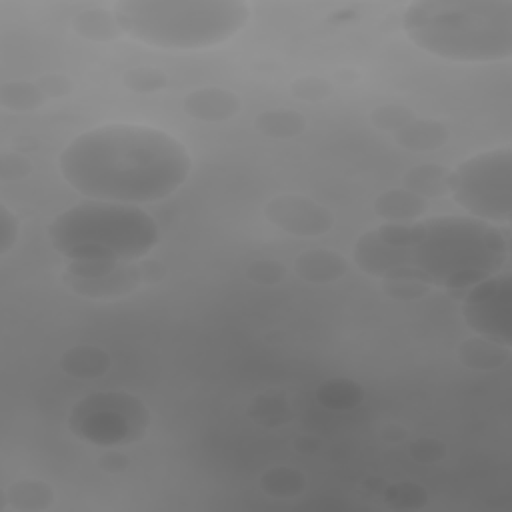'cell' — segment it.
<instances>
[{"label": "cell", "mask_w": 512, "mask_h": 512, "mask_svg": "<svg viewBox=\"0 0 512 512\" xmlns=\"http://www.w3.org/2000/svg\"><path fill=\"white\" fill-rule=\"evenodd\" d=\"M32 172V162L18 152H4L0 156V180L14 182L22 180Z\"/></svg>", "instance_id": "34"}, {"label": "cell", "mask_w": 512, "mask_h": 512, "mask_svg": "<svg viewBox=\"0 0 512 512\" xmlns=\"http://www.w3.org/2000/svg\"><path fill=\"white\" fill-rule=\"evenodd\" d=\"M508 238V230L468 214L416 220L408 266L460 302L468 288L506 268Z\"/></svg>", "instance_id": "2"}, {"label": "cell", "mask_w": 512, "mask_h": 512, "mask_svg": "<svg viewBox=\"0 0 512 512\" xmlns=\"http://www.w3.org/2000/svg\"><path fill=\"white\" fill-rule=\"evenodd\" d=\"M332 88L334 86L330 80H326L322 76L306 74V76H298L296 80H292L290 94L304 102H320L332 94Z\"/></svg>", "instance_id": "30"}, {"label": "cell", "mask_w": 512, "mask_h": 512, "mask_svg": "<svg viewBox=\"0 0 512 512\" xmlns=\"http://www.w3.org/2000/svg\"><path fill=\"white\" fill-rule=\"evenodd\" d=\"M292 268L304 282L330 284L348 272V260L330 248H310L296 256Z\"/></svg>", "instance_id": "13"}, {"label": "cell", "mask_w": 512, "mask_h": 512, "mask_svg": "<svg viewBox=\"0 0 512 512\" xmlns=\"http://www.w3.org/2000/svg\"><path fill=\"white\" fill-rule=\"evenodd\" d=\"M182 108L194 120L224 122V120L234 118L240 112L242 102L228 88L204 86V88H196V90L188 92L182 100Z\"/></svg>", "instance_id": "11"}, {"label": "cell", "mask_w": 512, "mask_h": 512, "mask_svg": "<svg viewBox=\"0 0 512 512\" xmlns=\"http://www.w3.org/2000/svg\"><path fill=\"white\" fill-rule=\"evenodd\" d=\"M46 234L68 260L138 262L160 242V228L144 208L92 198L54 216Z\"/></svg>", "instance_id": "5"}, {"label": "cell", "mask_w": 512, "mask_h": 512, "mask_svg": "<svg viewBox=\"0 0 512 512\" xmlns=\"http://www.w3.org/2000/svg\"><path fill=\"white\" fill-rule=\"evenodd\" d=\"M96 464H98L100 470H104L108 474H118V472H124L128 468L130 458L118 448H108L96 458Z\"/></svg>", "instance_id": "37"}, {"label": "cell", "mask_w": 512, "mask_h": 512, "mask_svg": "<svg viewBox=\"0 0 512 512\" xmlns=\"http://www.w3.org/2000/svg\"><path fill=\"white\" fill-rule=\"evenodd\" d=\"M152 422L142 398L126 390H100L78 400L66 426L78 440L100 448H120L142 440Z\"/></svg>", "instance_id": "7"}, {"label": "cell", "mask_w": 512, "mask_h": 512, "mask_svg": "<svg viewBox=\"0 0 512 512\" xmlns=\"http://www.w3.org/2000/svg\"><path fill=\"white\" fill-rule=\"evenodd\" d=\"M374 214L384 222H416L428 208V200L412 194L406 188H390L382 192L374 204Z\"/></svg>", "instance_id": "16"}, {"label": "cell", "mask_w": 512, "mask_h": 512, "mask_svg": "<svg viewBox=\"0 0 512 512\" xmlns=\"http://www.w3.org/2000/svg\"><path fill=\"white\" fill-rule=\"evenodd\" d=\"M248 416L262 426H280L292 420V412L288 408L286 396L276 392L256 396L248 406Z\"/></svg>", "instance_id": "25"}, {"label": "cell", "mask_w": 512, "mask_h": 512, "mask_svg": "<svg viewBox=\"0 0 512 512\" xmlns=\"http://www.w3.org/2000/svg\"><path fill=\"white\" fill-rule=\"evenodd\" d=\"M408 454L414 462L418 464H438L446 458L448 454V446L438 440V438H432V436H422V438H416L414 442H410L408 446Z\"/></svg>", "instance_id": "32"}, {"label": "cell", "mask_w": 512, "mask_h": 512, "mask_svg": "<svg viewBox=\"0 0 512 512\" xmlns=\"http://www.w3.org/2000/svg\"><path fill=\"white\" fill-rule=\"evenodd\" d=\"M18 230L16 214L6 204H0V256H6L16 246Z\"/></svg>", "instance_id": "35"}, {"label": "cell", "mask_w": 512, "mask_h": 512, "mask_svg": "<svg viewBox=\"0 0 512 512\" xmlns=\"http://www.w3.org/2000/svg\"><path fill=\"white\" fill-rule=\"evenodd\" d=\"M112 12L122 34L160 50L218 46L250 18L240 0H120Z\"/></svg>", "instance_id": "4"}, {"label": "cell", "mask_w": 512, "mask_h": 512, "mask_svg": "<svg viewBox=\"0 0 512 512\" xmlns=\"http://www.w3.org/2000/svg\"><path fill=\"white\" fill-rule=\"evenodd\" d=\"M122 84L134 94H154L166 88L168 76L154 66H134L122 74Z\"/></svg>", "instance_id": "26"}, {"label": "cell", "mask_w": 512, "mask_h": 512, "mask_svg": "<svg viewBox=\"0 0 512 512\" xmlns=\"http://www.w3.org/2000/svg\"><path fill=\"white\" fill-rule=\"evenodd\" d=\"M402 30L420 50L450 62L484 64L512 56L510 0H420L406 6Z\"/></svg>", "instance_id": "3"}, {"label": "cell", "mask_w": 512, "mask_h": 512, "mask_svg": "<svg viewBox=\"0 0 512 512\" xmlns=\"http://www.w3.org/2000/svg\"><path fill=\"white\" fill-rule=\"evenodd\" d=\"M120 264L122 262H112V260H68L64 276L78 278V280H96L114 272Z\"/></svg>", "instance_id": "33"}, {"label": "cell", "mask_w": 512, "mask_h": 512, "mask_svg": "<svg viewBox=\"0 0 512 512\" xmlns=\"http://www.w3.org/2000/svg\"><path fill=\"white\" fill-rule=\"evenodd\" d=\"M460 304L462 318L476 336L512 348V274L508 268L468 288Z\"/></svg>", "instance_id": "8"}, {"label": "cell", "mask_w": 512, "mask_h": 512, "mask_svg": "<svg viewBox=\"0 0 512 512\" xmlns=\"http://www.w3.org/2000/svg\"><path fill=\"white\" fill-rule=\"evenodd\" d=\"M46 102L44 92L30 80H8L0 86V106L10 112H34Z\"/></svg>", "instance_id": "22"}, {"label": "cell", "mask_w": 512, "mask_h": 512, "mask_svg": "<svg viewBox=\"0 0 512 512\" xmlns=\"http://www.w3.org/2000/svg\"><path fill=\"white\" fill-rule=\"evenodd\" d=\"M64 282L72 292L92 300H110L134 292L142 282L136 268V262H122L114 272L96 278V280H78L64 276Z\"/></svg>", "instance_id": "12"}, {"label": "cell", "mask_w": 512, "mask_h": 512, "mask_svg": "<svg viewBox=\"0 0 512 512\" xmlns=\"http://www.w3.org/2000/svg\"><path fill=\"white\" fill-rule=\"evenodd\" d=\"M448 126L434 118H412L394 132V142L410 152H432L448 142Z\"/></svg>", "instance_id": "14"}, {"label": "cell", "mask_w": 512, "mask_h": 512, "mask_svg": "<svg viewBox=\"0 0 512 512\" xmlns=\"http://www.w3.org/2000/svg\"><path fill=\"white\" fill-rule=\"evenodd\" d=\"M384 498L394 510H414L424 506L426 490L412 482H398L384 488Z\"/></svg>", "instance_id": "28"}, {"label": "cell", "mask_w": 512, "mask_h": 512, "mask_svg": "<svg viewBox=\"0 0 512 512\" xmlns=\"http://www.w3.org/2000/svg\"><path fill=\"white\" fill-rule=\"evenodd\" d=\"M414 118V112L404 106V104H380L370 112V122L374 128L382 130V132H396L400 130L404 124H408Z\"/></svg>", "instance_id": "29"}, {"label": "cell", "mask_w": 512, "mask_h": 512, "mask_svg": "<svg viewBox=\"0 0 512 512\" xmlns=\"http://www.w3.org/2000/svg\"><path fill=\"white\" fill-rule=\"evenodd\" d=\"M458 360L470 370H496L508 364L510 360V346H502L494 340L472 336L460 342L458 346Z\"/></svg>", "instance_id": "18"}, {"label": "cell", "mask_w": 512, "mask_h": 512, "mask_svg": "<svg viewBox=\"0 0 512 512\" xmlns=\"http://www.w3.org/2000/svg\"><path fill=\"white\" fill-rule=\"evenodd\" d=\"M408 436V430L400 424H386L382 430H380V438L388 444H398L402 442L404 438Z\"/></svg>", "instance_id": "39"}, {"label": "cell", "mask_w": 512, "mask_h": 512, "mask_svg": "<svg viewBox=\"0 0 512 512\" xmlns=\"http://www.w3.org/2000/svg\"><path fill=\"white\" fill-rule=\"evenodd\" d=\"M316 398L328 410H350L362 402L364 390L354 380L332 378L318 386Z\"/></svg>", "instance_id": "23"}, {"label": "cell", "mask_w": 512, "mask_h": 512, "mask_svg": "<svg viewBox=\"0 0 512 512\" xmlns=\"http://www.w3.org/2000/svg\"><path fill=\"white\" fill-rule=\"evenodd\" d=\"M254 128L266 138L290 140L306 130V118L292 108H272L254 118Z\"/></svg>", "instance_id": "21"}, {"label": "cell", "mask_w": 512, "mask_h": 512, "mask_svg": "<svg viewBox=\"0 0 512 512\" xmlns=\"http://www.w3.org/2000/svg\"><path fill=\"white\" fill-rule=\"evenodd\" d=\"M136 268H138V274H140V282L142 284H154V282H160L166 274V268L162 262L154 260V258H142L136 262Z\"/></svg>", "instance_id": "38"}, {"label": "cell", "mask_w": 512, "mask_h": 512, "mask_svg": "<svg viewBox=\"0 0 512 512\" xmlns=\"http://www.w3.org/2000/svg\"><path fill=\"white\" fill-rule=\"evenodd\" d=\"M56 502L54 488L44 480H18L2 490L0 510H18V512H44Z\"/></svg>", "instance_id": "15"}, {"label": "cell", "mask_w": 512, "mask_h": 512, "mask_svg": "<svg viewBox=\"0 0 512 512\" xmlns=\"http://www.w3.org/2000/svg\"><path fill=\"white\" fill-rule=\"evenodd\" d=\"M286 274L288 268L276 258H260L246 268L248 280L258 286H278L286 278Z\"/></svg>", "instance_id": "31"}, {"label": "cell", "mask_w": 512, "mask_h": 512, "mask_svg": "<svg viewBox=\"0 0 512 512\" xmlns=\"http://www.w3.org/2000/svg\"><path fill=\"white\" fill-rule=\"evenodd\" d=\"M430 284L418 278H410V276H390V278H382V292L386 296H390L392 300H400V302H412V300H420L430 292Z\"/></svg>", "instance_id": "27"}, {"label": "cell", "mask_w": 512, "mask_h": 512, "mask_svg": "<svg viewBox=\"0 0 512 512\" xmlns=\"http://www.w3.org/2000/svg\"><path fill=\"white\" fill-rule=\"evenodd\" d=\"M264 216L282 232L300 238L324 236L336 224L334 214L326 206L294 192L270 198L264 206Z\"/></svg>", "instance_id": "9"}, {"label": "cell", "mask_w": 512, "mask_h": 512, "mask_svg": "<svg viewBox=\"0 0 512 512\" xmlns=\"http://www.w3.org/2000/svg\"><path fill=\"white\" fill-rule=\"evenodd\" d=\"M448 180L450 168L442 164H418L402 176V188L410 190L416 196H422L424 200L442 198L450 194Z\"/></svg>", "instance_id": "19"}, {"label": "cell", "mask_w": 512, "mask_h": 512, "mask_svg": "<svg viewBox=\"0 0 512 512\" xmlns=\"http://www.w3.org/2000/svg\"><path fill=\"white\" fill-rule=\"evenodd\" d=\"M352 260L364 274L384 278L392 270L400 266H408V250L386 244L374 228L364 232L356 240L352 250Z\"/></svg>", "instance_id": "10"}, {"label": "cell", "mask_w": 512, "mask_h": 512, "mask_svg": "<svg viewBox=\"0 0 512 512\" xmlns=\"http://www.w3.org/2000/svg\"><path fill=\"white\" fill-rule=\"evenodd\" d=\"M72 30L90 42H112L122 36L112 10L86 8L72 18Z\"/></svg>", "instance_id": "20"}, {"label": "cell", "mask_w": 512, "mask_h": 512, "mask_svg": "<svg viewBox=\"0 0 512 512\" xmlns=\"http://www.w3.org/2000/svg\"><path fill=\"white\" fill-rule=\"evenodd\" d=\"M60 368L64 374L78 380H94L104 376L112 368L110 354L92 344H78L68 348L60 356Z\"/></svg>", "instance_id": "17"}, {"label": "cell", "mask_w": 512, "mask_h": 512, "mask_svg": "<svg viewBox=\"0 0 512 512\" xmlns=\"http://www.w3.org/2000/svg\"><path fill=\"white\" fill-rule=\"evenodd\" d=\"M64 182L84 198L150 204L172 196L192 170L188 148L144 124H104L78 134L58 156Z\"/></svg>", "instance_id": "1"}, {"label": "cell", "mask_w": 512, "mask_h": 512, "mask_svg": "<svg viewBox=\"0 0 512 512\" xmlns=\"http://www.w3.org/2000/svg\"><path fill=\"white\" fill-rule=\"evenodd\" d=\"M38 88L44 92L46 98H64L72 92V80L66 76V74H60V72H50V74H44L36 80Z\"/></svg>", "instance_id": "36"}, {"label": "cell", "mask_w": 512, "mask_h": 512, "mask_svg": "<svg viewBox=\"0 0 512 512\" xmlns=\"http://www.w3.org/2000/svg\"><path fill=\"white\" fill-rule=\"evenodd\" d=\"M450 196L468 216L508 226L512 220V150L478 152L450 170Z\"/></svg>", "instance_id": "6"}, {"label": "cell", "mask_w": 512, "mask_h": 512, "mask_svg": "<svg viewBox=\"0 0 512 512\" xmlns=\"http://www.w3.org/2000/svg\"><path fill=\"white\" fill-rule=\"evenodd\" d=\"M320 444L322 442L318 438H314V436H298L294 440V448L298 452H302V454H314L320 448Z\"/></svg>", "instance_id": "40"}, {"label": "cell", "mask_w": 512, "mask_h": 512, "mask_svg": "<svg viewBox=\"0 0 512 512\" xmlns=\"http://www.w3.org/2000/svg\"><path fill=\"white\" fill-rule=\"evenodd\" d=\"M260 488L274 498H294L304 492L306 476L292 466H274L260 476Z\"/></svg>", "instance_id": "24"}]
</instances>
